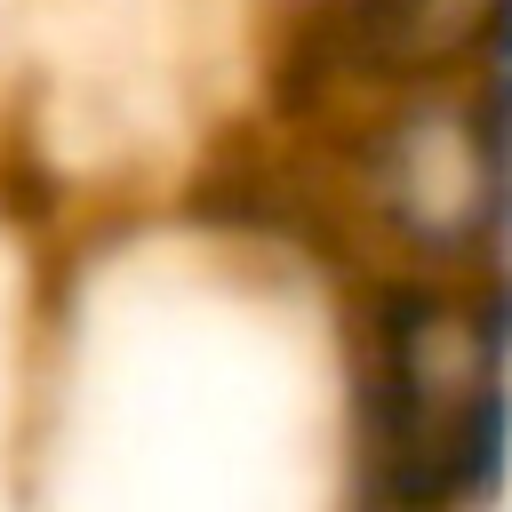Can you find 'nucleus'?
I'll use <instances>...</instances> for the list:
<instances>
[{
	"label": "nucleus",
	"instance_id": "obj_2",
	"mask_svg": "<svg viewBox=\"0 0 512 512\" xmlns=\"http://www.w3.org/2000/svg\"><path fill=\"white\" fill-rule=\"evenodd\" d=\"M328 176L344 224L392 272L512 264V56H472L344 104Z\"/></svg>",
	"mask_w": 512,
	"mask_h": 512
},
{
	"label": "nucleus",
	"instance_id": "obj_1",
	"mask_svg": "<svg viewBox=\"0 0 512 512\" xmlns=\"http://www.w3.org/2000/svg\"><path fill=\"white\" fill-rule=\"evenodd\" d=\"M352 512H496L512 488V264L360 280L344 320Z\"/></svg>",
	"mask_w": 512,
	"mask_h": 512
}]
</instances>
